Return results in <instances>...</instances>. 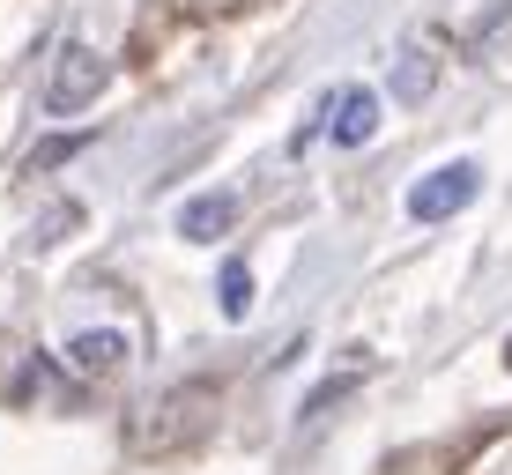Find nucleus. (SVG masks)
<instances>
[{"instance_id":"nucleus-7","label":"nucleus","mask_w":512,"mask_h":475,"mask_svg":"<svg viewBox=\"0 0 512 475\" xmlns=\"http://www.w3.org/2000/svg\"><path fill=\"white\" fill-rule=\"evenodd\" d=\"M431 82H438V60L423 45H409V52H401V75H394V97L401 104H423V97H431Z\"/></svg>"},{"instance_id":"nucleus-4","label":"nucleus","mask_w":512,"mask_h":475,"mask_svg":"<svg viewBox=\"0 0 512 475\" xmlns=\"http://www.w3.org/2000/svg\"><path fill=\"white\" fill-rule=\"evenodd\" d=\"M372 134H379V90L349 82V90L327 97V142H334V149H364Z\"/></svg>"},{"instance_id":"nucleus-8","label":"nucleus","mask_w":512,"mask_h":475,"mask_svg":"<svg viewBox=\"0 0 512 475\" xmlns=\"http://www.w3.org/2000/svg\"><path fill=\"white\" fill-rule=\"evenodd\" d=\"M245 312H253V268L223 260V320H245Z\"/></svg>"},{"instance_id":"nucleus-6","label":"nucleus","mask_w":512,"mask_h":475,"mask_svg":"<svg viewBox=\"0 0 512 475\" xmlns=\"http://www.w3.org/2000/svg\"><path fill=\"white\" fill-rule=\"evenodd\" d=\"M67 364H75L82 379H112L119 364H127V334H119V327H90V334H75V342H67Z\"/></svg>"},{"instance_id":"nucleus-1","label":"nucleus","mask_w":512,"mask_h":475,"mask_svg":"<svg viewBox=\"0 0 512 475\" xmlns=\"http://www.w3.org/2000/svg\"><path fill=\"white\" fill-rule=\"evenodd\" d=\"M104 82H112V60H104L90 38H67L60 52H52V67H45L38 104L52 119H75V112H90V104L104 97Z\"/></svg>"},{"instance_id":"nucleus-3","label":"nucleus","mask_w":512,"mask_h":475,"mask_svg":"<svg viewBox=\"0 0 512 475\" xmlns=\"http://www.w3.org/2000/svg\"><path fill=\"white\" fill-rule=\"evenodd\" d=\"M208 401H216L208 386H171L164 401L141 409V416H149V424H141V446L164 453V446H179V438H193V431H201V416H193V409H208Z\"/></svg>"},{"instance_id":"nucleus-5","label":"nucleus","mask_w":512,"mask_h":475,"mask_svg":"<svg viewBox=\"0 0 512 475\" xmlns=\"http://www.w3.org/2000/svg\"><path fill=\"white\" fill-rule=\"evenodd\" d=\"M231 223H238V193H193V201L179 208V238L186 245H216L223 231H231Z\"/></svg>"},{"instance_id":"nucleus-2","label":"nucleus","mask_w":512,"mask_h":475,"mask_svg":"<svg viewBox=\"0 0 512 475\" xmlns=\"http://www.w3.org/2000/svg\"><path fill=\"white\" fill-rule=\"evenodd\" d=\"M483 193V164H468V156H453V164H438V171H423V179L409 186V223H446V216H461V208Z\"/></svg>"}]
</instances>
